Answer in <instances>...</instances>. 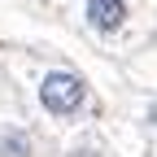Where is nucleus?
Listing matches in <instances>:
<instances>
[{
	"instance_id": "f257e3e1",
	"label": "nucleus",
	"mask_w": 157,
	"mask_h": 157,
	"mask_svg": "<svg viewBox=\"0 0 157 157\" xmlns=\"http://www.w3.org/2000/svg\"><path fill=\"white\" fill-rule=\"evenodd\" d=\"M39 105L52 118H78V109L87 105V83L74 70H44L39 78Z\"/></svg>"
},
{
	"instance_id": "f03ea898",
	"label": "nucleus",
	"mask_w": 157,
	"mask_h": 157,
	"mask_svg": "<svg viewBox=\"0 0 157 157\" xmlns=\"http://www.w3.org/2000/svg\"><path fill=\"white\" fill-rule=\"evenodd\" d=\"M131 22V0H83V26L101 39H113Z\"/></svg>"
},
{
	"instance_id": "7ed1b4c3",
	"label": "nucleus",
	"mask_w": 157,
	"mask_h": 157,
	"mask_svg": "<svg viewBox=\"0 0 157 157\" xmlns=\"http://www.w3.org/2000/svg\"><path fill=\"white\" fill-rule=\"evenodd\" d=\"M0 157H35V144L22 127H9L0 131Z\"/></svg>"
}]
</instances>
